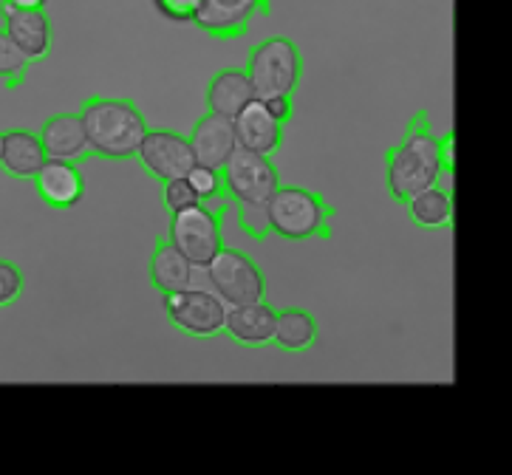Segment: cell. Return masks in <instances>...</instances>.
I'll use <instances>...</instances> for the list:
<instances>
[{"label": "cell", "instance_id": "obj_1", "mask_svg": "<svg viewBox=\"0 0 512 475\" xmlns=\"http://www.w3.org/2000/svg\"><path fill=\"white\" fill-rule=\"evenodd\" d=\"M439 136L428 111H416L394 148L385 150V190L394 204H408L416 193L439 184Z\"/></svg>", "mask_w": 512, "mask_h": 475}, {"label": "cell", "instance_id": "obj_2", "mask_svg": "<svg viewBox=\"0 0 512 475\" xmlns=\"http://www.w3.org/2000/svg\"><path fill=\"white\" fill-rule=\"evenodd\" d=\"M80 116L85 125L88 153L105 162H128L136 159L150 125L133 99L94 97L83 99Z\"/></svg>", "mask_w": 512, "mask_h": 475}, {"label": "cell", "instance_id": "obj_3", "mask_svg": "<svg viewBox=\"0 0 512 475\" xmlns=\"http://www.w3.org/2000/svg\"><path fill=\"white\" fill-rule=\"evenodd\" d=\"M337 207L323 193L281 184L269 201V227L286 241H329Z\"/></svg>", "mask_w": 512, "mask_h": 475}, {"label": "cell", "instance_id": "obj_4", "mask_svg": "<svg viewBox=\"0 0 512 475\" xmlns=\"http://www.w3.org/2000/svg\"><path fill=\"white\" fill-rule=\"evenodd\" d=\"M247 77L255 99L295 97L303 82L306 60L295 40L289 37H269L252 46L247 57Z\"/></svg>", "mask_w": 512, "mask_h": 475}, {"label": "cell", "instance_id": "obj_5", "mask_svg": "<svg viewBox=\"0 0 512 475\" xmlns=\"http://www.w3.org/2000/svg\"><path fill=\"white\" fill-rule=\"evenodd\" d=\"M224 179V193L230 198L232 207H269L272 196L281 187V170L275 159L261 156V153H249V150H235L230 162L221 170Z\"/></svg>", "mask_w": 512, "mask_h": 475}, {"label": "cell", "instance_id": "obj_6", "mask_svg": "<svg viewBox=\"0 0 512 475\" xmlns=\"http://www.w3.org/2000/svg\"><path fill=\"white\" fill-rule=\"evenodd\" d=\"M207 280L213 292L227 306H247L266 300V275L255 258L238 249H221L213 261L207 263Z\"/></svg>", "mask_w": 512, "mask_h": 475}, {"label": "cell", "instance_id": "obj_7", "mask_svg": "<svg viewBox=\"0 0 512 475\" xmlns=\"http://www.w3.org/2000/svg\"><path fill=\"white\" fill-rule=\"evenodd\" d=\"M221 221L224 215L213 213L204 204H193L187 210L170 215L167 238L176 244L187 261L199 269H207V263L224 249V235H221Z\"/></svg>", "mask_w": 512, "mask_h": 475}, {"label": "cell", "instance_id": "obj_8", "mask_svg": "<svg viewBox=\"0 0 512 475\" xmlns=\"http://www.w3.org/2000/svg\"><path fill=\"white\" fill-rule=\"evenodd\" d=\"M165 314L170 326L193 340H213L224 334L227 303L215 292L204 289H182L165 295Z\"/></svg>", "mask_w": 512, "mask_h": 475}, {"label": "cell", "instance_id": "obj_9", "mask_svg": "<svg viewBox=\"0 0 512 475\" xmlns=\"http://www.w3.org/2000/svg\"><path fill=\"white\" fill-rule=\"evenodd\" d=\"M136 162L150 179L165 184V181L184 179L196 167V156L190 148V139L179 131L150 128L142 148L136 153Z\"/></svg>", "mask_w": 512, "mask_h": 475}, {"label": "cell", "instance_id": "obj_10", "mask_svg": "<svg viewBox=\"0 0 512 475\" xmlns=\"http://www.w3.org/2000/svg\"><path fill=\"white\" fill-rule=\"evenodd\" d=\"M272 15V0H201L193 26L218 43L247 37L255 17Z\"/></svg>", "mask_w": 512, "mask_h": 475}, {"label": "cell", "instance_id": "obj_11", "mask_svg": "<svg viewBox=\"0 0 512 475\" xmlns=\"http://www.w3.org/2000/svg\"><path fill=\"white\" fill-rule=\"evenodd\" d=\"M0 26L15 40L29 63H43L54 51V26L46 9H15L0 3Z\"/></svg>", "mask_w": 512, "mask_h": 475}, {"label": "cell", "instance_id": "obj_12", "mask_svg": "<svg viewBox=\"0 0 512 475\" xmlns=\"http://www.w3.org/2000/svg\"><path fill=\"white\" fill-rule=\"evenodd\" d=\"M232 125H235V139H238L241 150L261 153L269 159H275L281 153L286 125H281L275 116L269 114L264 99H249L247 105L235 114Z\"/></svg>", "mask_w": 512, "mask_h": 475}, {"label": "cell", "instance_id": "obj_13", "mask_svg": "<svg viewBox=\"0 0 512 475\" xmlns=\"http://www.w3.org/2000/svg\"><path fill=\"white\" fill-rule=\"evenodd\" d=\"M187 139H190L196 164L210 167V170H224V164L230 162V156L238 150L232 119L210 114V111L201 119H196V125H193V131L187 133Z\"/></svg>", "mask_w": 512, "mask_h": 475}, {"label": "cell", "instance_id": "obj_14", "mask_svg": "<svg viewBox=\"0 0 512 475\" xmlns=\"http://www.w3.org/2000/svg\"><path fill=\"white\" fill-rule=\"evenodd\" d=\"M34 190L49 204L51 210H71L85 196V179L74 162L46 159V164L34 173Z\"/></svg>", "mask_w": 512, "mask_h": 475}, {"label": "cell", "instance_id": "obj_15", "mask_svg": "<svg viewBox=\"0 0 512 475\" xmlns=\"http://www.w3.org/2000/svg\"><path fill=\"white\" fill-rule=\"evenodd\" d=\"M275 314L278 309L269 306L266 300L247 303V306H227L224 334L241 348H266V345H272Z\"/></svg>", "mask_w": 512, "mask_h": 475}, {"label": "cell", "instance_id": "obj_16", "mask_svg": "<svg viewBox=\"0 0 512 475\" xmlns=\"http://www.w3.org/2000/svg\"><path fill=\"white\" fill-rule=\"evenodd\" d=\"M40 142L49 159L60 162H83L88 156V139L80 114H54L40 128Z\"/></svg>", "mask_w": 512, "mask_h": 475}, {"label": "cell", "instance_id": "obj_17", "mask_svg": "<svg viewBox=\"0 0 512 475\" xmlns=\"http://www.w3.org/2000/svg\"><path fill=\"white\" fill-rule=\"evenodd\" d=\"M46 150L40 142V133L29 128H12L3 131V156H0V170L17 181H32L34 173L46 164Z\"/></svg>", "mask_w": 512, "mask_h": 475}, {"label": "cell", "instance_id": "obj_18", "mask_svg": "<svg viewBox=\"0 0 512 475\" xmlns=\"http://www.w3.org/2000/svg\"><path fill=\"white\" fill-rule=\"evenodd\" d=\"M405 207H408L413 227L419 230L436 232L456 227V196H453V187H447V181H439L428 190L416 193Z\"/></svg>", "mask_w": 512, "mask_h": 475}, {"label": "cell", "instance_id": "obj_19", "mask_svg": "<svg viewBox=\"0 0 512 475\" xmlns=\"http://www.w3.org/2000/svg\"><path fill=\"white\" fill-rule=\"evenodd\" d=\"M193 269H196V266L184 258L167 235L156 238V249H153V255H150L148 272L150 286H153L159 295H170V292L190 289V283H193Z\"/></svg>", "mask_w": 512, "mask_h": 475}, {"label": "cell", "instance_id": "obj_20", "mask_svg": "<svg viewBox=\"0 0 512 475\" xmlns=\"http://www.w3.org/2000/svg\"><path fill=\"white\" fill-rule=\"evenodd\" d=\"M249 99H255L252 94V85L244 68H221L215 71L210 82H207V91H204V105L210 114L227 116L235 119V114L247 105Z\"/></svg>", "mask_w": 512, "mask_h": 475}, {"label": "cell", "instance_id": "obj_21", "mask_svg": "<svg viewBox=\"0 0 512 475\" xmlns=\"http://www.w3.org/2000/svg\"><path fill=\"white\" fill-rule=\"evenodd\" d=\"M320 340V326L317 317L306 309L289 306L278 309L275 314V331H272V345L281 348L286 354H306L312 351Z\"/></svg>", "mask_w": 512, "mask_h": 475}, {"label": "cell", "instance_id": "obj_22", "mask_svg": "<svg viewBox=\"0 0 512 475\" xmlns=\"http://www.w3.org/2000/svg\"><path fill=\"white\" fill-rule=\"evenodd\" d=\"M187 181H190V187L196 190L199 204L210 207V210L218 215H227V210H230L232 204H230V198H227V193H224L221 170H210V167H201V164H196V167L187 173Z\"/></svg>", "mask_w": 512, "mask_h": 475}, {"label": "cell", "instance_id": "obj_23", "mask_svg": "<svg viewBox=\"0 0 512 475\" xmlns=\"http://www.w3.org/2000/svg\"><path fill=\"white\" fill-rule=\"evenodd\" d=\"M29 71H32V63L23 57V51L17 49L15 40L0 26V82H3V88L6 91L23 88L29 80Z\"/></svg>", "mask_w": 512, "mask_h": 475}, {"label": "cell", "instance_id": "obj_24", "mask_svg": "<svg viewBox=\"0 0 512 475\" xmlns=\"http://www.w3.org/2000/svg\"><path fill=\"white\" fill-rule=\"evenodd\" d=\"M23 289H26L23 269L15 261L0 258V309L15 306L17 300L23 297Z\"/></svg>", "mask_w": 512, "mask_h": 475}, {"label": "cell", "instance_id": "obj_25", "mask_svg": "<svg viewBox=\"0 0 512 475\" xmlns=\"http://www.w3.org/2000/svg\"><path fill=\"white\" fill-rule=\"evenodd\" d=\"M238 210V224L241 230L247 232L252 241H266L272 235V227H269V207H235Z\"/></svg>", "mask_w": 512, "mask_h": 475}, {"label": "cell", "instance_id": "obj_26", "mask_svg": "<svg viewBox=\"0 0 512 475\" xmlns=\"http://www.w3.org/2000/svg\"><path fill=\"white\" fill-rule=\"evenodd\" d=\"M162 187H165V210H167V215L179 213V210H187V207L199 204V196H196V190L190 187L187 176H184V179L165 181Z\"/></svg>", "mask_w": 512, "mask_h": 475}, {"label": "cell", "instance_id": "obj_27", "mask_svg": "<svg viewBox=\"0 0 512 475\" xmlns=\"http://www.w3.org/2000/svg\"><path fill=\"white\" fill-rule=\"evenodd\" d=\"M156 12L173 23H193L201 9V0H153Z\"/></svg>", "mask_w": 512, "mask_h": 475}, {"label": "cell", "instance_id": "obj_28", "mask_svg": "<svg viewBox=\"0 0 512 475\" xmlns=\"http://www.w3.org/2000/svg\"><path fill=\"white\" fill-rule=\"evenodd\" d=\"M439 170L445 181L456 179V131L439 136Z\"/></svg>", "mask_w": 512, "mask_h": 475}, {"label": "cell", "instance_id": "obj_29", "mask_svg": "<svg viewBox=\"0 0 512 475\" xmlns=\"http://www.w3.org/2000/svg\"><path fill=\"white\" fill-rule=\"evenodd\" d=\"M266 108H269V114L275 116L281 125H289V122H292V116H295V97L266 99Z\"/></svg>", "mask_w": 512, "mask_h": 475}, {"label": "cell", "instance_id": "obj_30", "mask_svg": "<svg viewBox=\"0 0 512 475\" xmlns=\"http://www.w3.org/2000/svg\"><path fill=\"white\" fill-rule=\"evenodd\" d=\"M3 3H9L15 9H46L49 0H3Z\"/></svg>", "mask_w": 512, "mask_h": 475}, {"label": "cell", "instance_id": "obj_31", "mask_svg": "<svg viewBox=\"0 0 512 475\" xmlns=\"http://www.w3.org/2000/svg\"><path fill=\"white\" fill-rule=\"evenodd\" d=\"M0 156H3V131H0Z\"/></svg>", "mask_w": 512, "mask_h": 475}]
</instances>
